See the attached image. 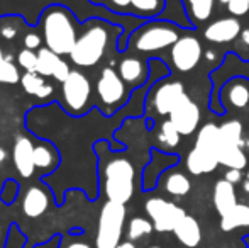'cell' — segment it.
<instances>
[{"label":"cell","mask_w":249,"mask_h":248,"mask_svg":"<svg viewBox=\"0 0 249 248\" xmlns=\"http://www.w3.org/2000/svg\"><path fill=\"white\" fill-rule=\"evenodd\" d=\"M50 208V194L44 189L33 186L26 191L22 199V212L27 218H39Z\"/></svg>","instance_id":"17"},{"label":"cell","mask_w":249,"mask_h":248,"mask_svg":"<svg viewBox=\"0 0 249 248\" xmlns=\"http://www.w3.org/2000/svg\"><path fill=\"white\" fill-rule=\"evenodd\" d=\"M20 87L26 94L37 97V99H48L54 92V87L50 85L46 78L36 72H24L20 76Z\"/></svg>","instance_id":"23"},{"label":"cell","mask_w":249,"mask_h":248,"mask_svg":"<svg viewBox=\"0 0 249 248\" xmlns=\"http://www.w3.org/2000/svg\"><path fill=\"white\" fill-rule=\"evenodd\" d=\"M117 248H136V245L132 242H124V243H121Z\"/></svg>","instance_id":"40"},{"label":"cell","mask_w":249,"mask_h":248,"mask_svg":"<svg viewBox=\"0 0 249 248\" xmlns=\"http://www.w3.org/2000/svg\"><path fill=\"white\" fill-rule=\"evenodd\" d=\"M100 175H102V189L107 197V201L125 204L134 195V179L136 170L131 160L121 158H108L100 163Z\"/></svg>","instance_id":"3"},{"label":"cell","mask_w":249,"mask_h":248,"mask_svg":"<svg viewBox=\"0 0 249 248\" xmlns=\"http://www.w3.org/2000/svg\"><path fill=\"white\" fill-rule=\"evenodd\" d=\"M17 66H20L24 72H36L37 53L33 50H27V48H22L17 53Z\"/></svg>","instance_id":"32"},{"label":"cell","mask_w":249,"mask_h":248,"mask_svg":"<svg viewBox=\"0 0 249 248\" xmlns=\"http://www.w3.org/2000/svg\"><path fill=\"white\" fill-rule=\"evenodd\" d=\"M125 223V204L107 201L102 206L97 228V248H117L121 245L122 229Z\"/></svg>","instance_id":"7"},{"label":"cell","mask_w":249,"mask_h":248,"mask_svg":"<svg viewBox=\"0 0 249 248\" xmlns=\"http://www.w3.org/2000/svg\"><path fill=\"white\" fill-rule=\"evenodd\" d=\"M43 34L39 33H34V31H31V33H27L26 36H24V48H27V50H41V44H43Z\"/></svg>","instance_id":"35"},{"label":"cell","mask_w":249,"mask_h":248,"mask_svg":"<svg viewBox=\"0 0 249 248\" xmlns=\"http://www.w3.org/2000/svg\"><path fill=\"white\" fill-rule=\"evenodd\" d=\"M241 43L249 48V29H243V33H241Z\"/></svg>","instance_id":"38"},{"label":"cell","mask_w":249,"mask_h":248,"mask_svg":"<svg viewBox=\"0 0 249 248\" xmlns=\"http://www.w3.org/2000/svg\"><path fill=\"white\" fill-rule=\"evenodd\" d=\"M243 191L246 192V194H249V180H246V182H243Z\"/></svg>","instance_id":"42"},{"label":"cell","mask_w":249,"mask_h":248,"mask_svg":"<svg viewBox=\"0 0 249 248\" xmlns=\"http://www.w3.org/2000/svg\"><path fill=\"white\" fill-rule=\"evenodd\" d=\"M20 72L19 66L14 65L12 58L5 57L0 48V83H9V85H16L20 83Z\"/></svg>","instance_id":"29"},{"label":"cell","mask_w":249,"mask_h":248,"mask_svg":"<svg viewBox=\"0 0 249 248\" xmlns=\"http://www.w3.org/2000/svg\"><path fill=\"white\" fill-rule=\"evenodd\" d=\"M0 34H2L3 39L10 41V39H14V38L17 36V29L14 26H2V29H0Z\"/></svg>","instance_id":"37"},{"label":"cell","mask_w":249,"mask_h":248,"mask_svg":"<svg viewBox=\"0 0 249 248\" xmlns=\"http://www.w3.org/2000/svg\"><path fill=\"white\" fill-rule=\"evenodd\" d=\"M146 248H161V247H156V245H154V247H146Z\"/></svg>","instance_id":"44"},{"label":"cell","mask_w":249,"mask_h":248,"mask_svg":"<svg viewBox=\"0 0 249 248\" xmlns=\"http://www.w3.org/2000/svg\"><path fill=\"white\" fill-rule=\"evenodd\" d=\"M5 158H7V152L2 148V146H0V163L5 162Z\"/></svg>","instance_id":"41"},{"label":"cell","mask_w":249,"mask_h":248,"mask_svg":"<svg viewBox=\"0 0 249 248\" xmlns=\"http://www.w3.org/2000/svg\"><path fill=\"white\" fill-rule=\"evenodd\" d=\"M202 55L203 46L197 36H181L170 50L171 63L181 73L192 72L202 60Z\"/></svg>","instance_id":"11"},{"label":"cell","mask_w":249,"mask_h":248,"mask_svg":"<svg viewBox=\"0 0 249 248\" xmlns=\"http://www.w3.org/2000/svg\"><path fill=\"white\" fill-rule=\"evenodd\" d=\"M17 194H19V184L14 179H7L2 186V191H0V201L3 204H12L16 201Z\"/></svg>","instance_id":"34"},{"label":"cell","mask_w":249,"mask_h":248,"mask_svg":"<svg viewBox=\"0 0 249 248\" xmlns=\"http://www.w3.org/2000/svg\"><path fill=\"white\" fill-rule=\"evenodd\" d=\"M241 33H243V26H241L237 17H222V19L210 22L203 31V36L210 43L226 44L237 39L241 36Z\"/></svg>","instance_id":"14"},{"label":"cell","mask_w":249,"mask_h":248,"mask_svg":"<svg viewBox=\"0 0 249 248\" xmlns=\"http://www.w3.org/2000/svg\"><path fill=\"white\" fill-rule=\"evenodd\" d=\"M185 165L187 170L192 175H202V173H210L220 165L219 158L215 155H210V153L198 150L194 146V150H190L185 160Z\"/></svg>","instance_id":"18"},{"label":"cell","mask_w":249,"mask_h":248,"mask_svg":"<svg viewBox=\"0 0 249 248\" xmlns=\"http://www.w3.org/2000/svg\"><path fill=\"white\" fill-rule=\"evenodd\" d=\"M224 179H226L227 182L236 186V184H239L241 180H243V172H241V170H236V169H229L226 172V177H224Z\"/></svg>","instance_id":"36"},{"label":"cell","mask_w":249,"mask_h":248,"mask_svg":"<svg viewBox=\"0 0 249 248\" xmlns=\"http://www.w3.org/2000/svg\"><path fill=\"white\" fill-rule=\"evenodd\" d=\"M34 165L41 173V179L51 175L61 165V153L51 141L43 139L41 143L34 145Z\"/></svg>","instance_id":"16"},{"label":"cell","mask_w":249,"mask_h":248,"mask_svg":"<svg viewBox=\"0 0 249 248\" xmlns=\"http://www.w3.org/2000/svg\"><path fill=\"white\" fill-rule=\"evenodd\" d=\"M95 95L99 100L97 109L108 117L127 104V83L121 78L117 70H114L112 66H104L95 83Z\"/></svg>","instance_id":"5"},{"label":"cell","mask_w":249,"mask_h":248,"mask_svg":"<svg viewBox=\"0 0 249 248\" xmlns=\"http://www.w3.org/2000/svg\"><path fill=\"white\" fill-rule=\"evenodd\" d=\"M112 34H122V29L100 17H92L82 24L75 48L70 53V61L78 68H92L97 66L107 55L112 39Z\"/></svg>","instance_id":"2"},{"label":"cell","mask_w":249,"mask_h":248,"mask_svg":"<svg viewBox=\"0 0 249 248\" xmlns=\"http://www.w3.org/2000/svg\"><path fill=\"white\" fill-rule=\"evenodd\" d=\"M144 209H146V212H148L154 229L160 233L173 231L178 223L187 216L183 208H180V206H177L175 202L166 201V199H163V197L148 199Z\"/></svg>","instance_id":"9"},{"label":"cell","mask_w":249,"mask_h":248,"mask_svg":"<svg viewBox=\"0 0 249 248\" xmlns=\"http://www.w3.org/2000/svg\"><path fill=\"white\" fill-rule=\"evenodd\" d=\"M66 248H92V247L87 245V243H83V242H75V243H71V245H68Z\"/></svg>","instance_id":"39"},{"label":"cell","mask_w":249,"mask_h":248,"mask_svg":"<svg viewBox=\"0 0 249 248\" xmlns=\"http://www.w3.org/2000/svg\"><path fill=\"white\" fill-rule=\"evenodd\" d=\"M168 117L181 136H190L197 131L200 121H202V113H200L198 104L188 97L180 106L175 107Z\"/></svg>","instance_id":"12"},{"label":"cell","mask_w":249,"mask_h":248,"mask_svg":"<svg viewBox=\"0 0 249 248\" xmlns=\"http://www.w3.org/2000/svg\"><path fill=\"white\" fill-rule=\"evenodd\" d=\"M219 163L227 169H236L243 170L248 165V156L244 153L243 148H234V150H226L219 155Z\"/></svg>","instance_id":"30"},{"label":"cell","mask_w":249,"mask_h":248,"mask_svg":"<svg viewBox=\"0 0 249 248\" xmlns=\"http://www.w3.org/2000/svg\"><path fill=\"white\" fill-rule=\"evenodd\" d=\"M246 180H249V170H248V179Z\"/></svg>","instance_id":"45"},{"label":"cell","mask_w":249,"mask_h":248,"mask_svg":"<svg viewBox=\"0 0 249 248\" xmlns=\"http://www.w3.org/2000/svg\"><path fill=\"white\" fill-rule=\"evenodd\" d=\"M37 26L46 48L59 57H70L82 29V24L76 20L71 9L63 3H51L44 7Z\"/></svg>","instance_id":"1"},{"label":"cell","mask_w":249,"mask_h":248,"mask_svg":"<svg viewBox=\"0 0 249 248\" xmlns=\"http://www.w3.org/2000/svg\"><path fill=\"white\" fill-rule=\"evenodd\" d=\"M154 226L153 223L149 221V219L146 218H132L131 221H129V228H127V236L131 242H134V240H141L144 238V236H148L153 233Z\"/></svg>","instance_id":"31"},{"label":"cell","mask_w":249,"mask_h":248,"mask_svg":"<svg viewBox=\"0 0 249 248\" xmlns=\"http://www.w3.org/2000/svg\"><path fill=\"white\" fill-rule=\"evenodd\" d=\"M173 233L185 248H195L202 242V228L194 216H185L173 229Z\"/></svg>","instance_id":"20"},{"label":"cell","mask_w":249,"mask_h":248,"mask_svg":"<svg viewBox=\"0 0 249 248\" xmlns=\"http://www.w3.org/2000/svg\"><path fill=\"white\" fill-rule=\"evenodd\" d=\"M190 27H198L212 17L215 0H181Z\"/></svg>","instance_id":"19"},{"label":"cell","mask_w":249,"mask_h":248,"mask_svg":"<svg viewBox=\"0 0 249 248\" xmlns=\"http://www.w3.org/2000/svg\"><path fill=\"white\" fill-rule=\"evenodd\" d=\"M237 204V194L234 184L227 182L226 179L217 180L215 186H213V206H215V211L222 216H226L234 206Z\"/></svg>","instance_id":"21"},{"label":"cell","mask_w":249,"mask_h":248,"mask_svg":"<svg viewBox=\"0 0 249 248\" xmlns=\"http://www.w3.org/2000/svg\"><path fill=\"white\" fill-rule=\"evenodd\" d=\"M12 162L22 179H31L36 172L34 165V143L27 134H19L14 143Z\"/></svg>","instance_id":"13"},{"label":"cell","mask_w":249,"mask_h":248,"mask_svg":"<svg viewBox=\"0 0 249 248\" xmlns=\"http://www.w3.org/2000/svg\"><path fill=\"white\" fill-rule=\"evenodd\" d=\"M121 78L132 89L142 87L149 80V61H144L138 57H124L117 65Z\"/></svg>","instance_id":"15"},{"label":"cell","mask_w":249,"mask_h":248,"mask_svg":"<svg viewBox=\"0 0 249 248\" xmlns=\"http://www.w3.org/2000/svg\"><path fill=\"white\" fill-rule=\"evenodd\" d=\"M219 136H220V152L234 148H244V139H243V124L239 121L232 119L227 121L222 126H219Z\"/></svg>","instance_id":"22"},{"label":"cell","mask_w":249,"mask_h":248,"mask_svg":"<svg viewBox=\"0 0 249 248\" xmlns=\"http://www.w3.org/2000/svg\"><path fill=\"white\" fill-rule=\"evenodd\" d=\"M63 60V57L53 53L50 48H41L37 50V66H36V73H39L41 76H53L58 68L59 61Z\"/></svg>","instance_id":"28"},{"label":"cell","mask_w":249,"mask_h":248,"mask_svg":"<svg viewBox=\"0 0 249 248\" xmlns=\"http://www.w3.org/2000/svg\"><path fill=\"white\" fill-rule=\"evenodd\" d=\"M166 0H105L104 9L119 16H134L141 20H151L161 16Z\"/></svg>","instance_id":"10"},{"label":"cell","mask_w":249,"mask_h":248,"mask_svg":"<svg viewBox=\"0 0 249 248\" xmlns=\"http://www.w3.org/2000/svg\"><path fill=\"white\" fill-rule=\"evenodd\" d=\"M219 3L226 5L231 17H243L249 12V0H219Z\"/></svg>","instance_id":"33"},{"label":"cell","mask_w":249,"mask_h":248,"mask_svg":"<svg viewBox=\"0 0 249 248\" xmlns=\"http://www.w3.org/2000/svg\"><path fill=\"white\" fill-rule=\"evenodd\" d=\"M154 139H156V148L160 150V152L171 153V150H175L180 145L181 134L173 126V123L168 119L160 124V128H158V131H156V138Z\"/></svg>","instance_id":"24"},{"label":"cell","mask_w":249,"mask_h":248,"mask_svg":"<svg viewBox=\"0 0 249 248\" xmlns=\"http://www.w3.org/2000/svg\"><path fill=\"white\" fill-rule=\"evenodd\" d=\"M63 104L65 113L73 117L87 116L92 107V83L89 76L80 70H71L70 76L61 83Z\"/></svg>","instance_id":"6"},{"label":"cell","mask_w":249,"mask_h":248,"mask_svg":"<svg viewBox=\"0 0 249 248\" xmlns=\"http://www.w3.org/2000/svg\"><path fill=\"white\" fill-rule=\"evenodd\" d=\"M244 78H236L234 82L227 83V87L224 89V100L231 104V106L237 107V109H243L249 104V89L248 85L243 82Z\"/></svg>","instance_id":"26"},{"label":"cell","mask_w":249,"mask_h":248,"mask_svg":"<svg viewBox=\"0 0 249 248\" xmlns=\"http://www.w3.org/2000/svg\"><path fill=\"white\" fill-rule=\"evenodd\" d=\"M249 226V206L237 202L226 216L220 218V229L222 231H232L237 228Z\"/></svg>","instance_id":"25"},{"label":"cell","mask_w":249,"mask_h":248,"mask_svg":"<svg viewBox=\"0 0 249 248\" xmlns=\"http://www.w3.org/2000/svg\"><path fill=\"white\" fill-rule=\"evenodd\" d=\"M244 148L249 150V139H246V141H244Z\"/></svg>","instance_id":"43"},{"label":"cell","mask_w":249,"mask_h":248,"mask_svg":"<svg viewBox=\"0 0 249 248\" xmlns=\"http://www.w3.org/2000/svg\"><path fill=\"white\" fill-rule=\"evenodd\" d=\"M185 99H188V94L181 82H161L148 92L146 107L153 109L158 116H170Z\"/></svg>","instance_id":"8"},{"label":"cell","mask_w":249,"mask_h":248,"mask_svg":"<svg viewBox=\"0 0 249 248\" xmlns=\"http://www.w3.org/2000/svg\"><path fill=\"white\" fill-rule=\"evenodd\" d=\"M0 233H2V231H0Z\"/></svg>","instance_id":"46"},{"label":"cell","mask_w":249,"mask_h":248,"mask_svg":"<svg viewBox=\"0 0 249 248\" xmlns=\"http://www.w3.org/2000/svg\"><path fill=\"white\" fill-rule=\"evenodd\" d=\"M181 38L177 24L151 19L136 27L127 38V50L139 53H156L171 48Z\"/></svg>","instance_id":"4"},{"label":"cell","mask_w":249,"mask_h":248,"mask_svg":"<svg viewBox=\"0 0 249 248\" xmlns=\"http://www.w3.org/2000/svg\"><path fill=\"white\" fill-rule=\"evenodd\" d=\"M164 191L175 197H183L192 191V182L183 172L164 173Z\"/></svg>","instance_id":"27"}]
</instances>
